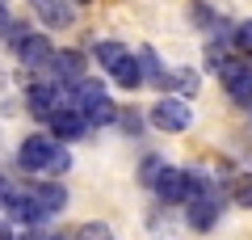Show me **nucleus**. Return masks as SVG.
Masks as SVG:
<instances>
[{
  "label": "nucleus",
  "instance_id": "obj_1",
  "mask_svg": "<svg viewBox=\"0 0 252 240\" xmlns=\"http://www.w3.org/2000/svg\"><path fill=\"white\" fill-rule=\"evenodd\" d=\"M26 106H30L34 118L46 122L55 110L67 106V84H59V80H55V84H30V89H26Z\"/></svg>",
  "mask_w": 252,
  "mask_h": 240
},
{
  "label": "nucleus",
  "instance_id": "obj_2",
  "mask_svg": "<svg viewBox=\"0 0 252 240\" xmlns=\"http://www.w3.org/2000/svg\"><path fill=\"white\" fill-rule=\"evenodd\" d=\"M51 152H55L51 135H30V139L17 143V169L21 173H42L46 160H51Z\"/></svg>",
  "mask_w": 252,
  "mask_h": 240
},
{
  "label": "nucleus",
  "instance_id": "obj_3",
  "mask_svg": "<svg viewBox=\"0 0 252 240\" xmlns=\"http://www.w3.org/2000/svg\"><path fill=\"white\" fill-rule=\"evenodd\" d=\"M152 118L160 131H185L189 122H193V110H189V101H177V97H160L152 106Z\"/></svg>",
  "mask_w": 252,
  "mask_h": 240
},
{
  "label": "nucleus",
  "instance_id": "obj_4",
  "mask_svg": "<svg viewBox=\"0 0 252 240\" xmlns=\"http://www.w3.org/2000/svg\"><path fill=\"white\" fill-rule=\"evenodd\" d=\"M13 51H17L21 68H51V59H55V42L46 34H34V30H30Z\"/></svg>",
  "mask_w": 252,
  "mask_h": 240
},
{
  "label": "nucleus",
  "instance_id": "obj_5",
  "mask_svg": "<svg viewBox=\"0 0 252 240\" xmlns=\"http://www.w3.org/2000/svg\"><path fill=\"white\" fill-rule=\"evenodd\" d=\"M46 126H51L55 143H67V139H80V135H89V122H84V114H76V110H55L51 118H46Z\"/></svg>",
  "mask_w": 252,
  "mask_h": 240
},
{
  "label": "nucleus",
  "instance_id": "obj_6",
  "mask_svg": "<svg viewBox=\"0 0 252 240\" xmlns=\"http://www.w3.org/2000/svg\"><path fill=\"white\" fill-rule=\"evenodd\" d=\"M84 68H89V59H84L80 51H55V59H51L55 80H59V84H67V89H72L76 80H84Z\"/></svg>",
  "mask_w": 252,
  "mask_h": 240
},
{
  "label": "nucleus",
  "instance_id": "obj_7",
  "mask_svg": "<svg viewBox=\"0 0 252 240\" xmlns=\"http://www.w3.org/2000/svg\"><path fill=\"white\" fill-rule=\"evenodd\" d=\"M30 198L38 202V211L51 219V215H59L63 206H67V190L59 186V181H38L34 190H30Z\"/></svg>",
  "mask_w": 252,
  "mask_h": 240
},
{
  "label": "nucleus",
  "instance_id": "obj_8",
  "mask_svg": "<svg viewBox=\"0 0 252 240\" xmlns=\"http://www.w3.org/2000/svg\"><path fill=\"white\" fill-rule=\"evenodd\" d=\"M185 219L193 232H210L219 223V198H193V202H185Z\"/></svg>",
  "mask_w": 252,
  "mask_h": 240
},
{
  "label": "nucleus",
  "instance_id": "obj_9",
  "mask_svg": "<svg viewBox=\"0 0 252 240\" xmlns=\"http://www.w3.org/2000/svg\"><path fill=\"white\" fill-rule=\"evenodd\" d=\"M164 89L172 93L177 101H189L193 93H198V84H202V76L193 68H172V72H164V80H160Z\"/></svg>",
  "mask_w": 252,
  "mask_h": 240
},
{
  "label": "nucleus",
  "instance_id": "obj_10",
  "mask_svg": "<svg viewBox=\"0 0 252 240\" xmlns=\"http://www.w3.org/2000/svg\"><path fill=\"white\" fill-rule=\"evenodd\" d=\"M34 9L42 17V26H51V30H67L76 21V9L67 0H34Z\"/></svg>",
  "mask_w": 252,
  "mask_h": 240
},
{
  "label": "nucleus",
  "instance_id": "obj_11",
  "mask_svg": "<svg viewBox=\"0 0 252 240\" xmlns=\"http://www.w3.org/2000/svg\"><path fill=\"white\" fill-rule=\"evenodd\" d=\"M156 198L160 202H185V173L181 169H164L160 177H156Z\"/></svg>",
  "mask_w": 252,
  "mask_h": 240
},
{
  "label": "nucleus",
  "instance_id": "obj_12",
  "mask_svg": "<svg viewBox=\"0 0 252 240\" xmlns=\"http://www.w3.org/2000/svg\"><path fill=\"white\" fill-rule=\"evenodd\" d=\"M109 76L122 84V89H139L143 84V76H139V63H135V55H126V59H118L114 68H109Z\"/></svg>",
  "mask_w": 252,
  "mask_h": 240
},
{
  "label": "nucleus",
  "instance_id": "obj_13",
  "mask_svg": "<svg viewBox=\"0 0 252 240\" xmlns=\"http://www.w3.org/2000/svg\"><path fill=\"white\" fill-rule=\"evenodd\" d=\"M126 55H130V51H126L122 42H114V38H101V42L93 46V59H97V63H101V68H105V72L114 68L118 59H126Z\"/></svg>",
  "mask_w": 252,
  "mask_h": 240
},
{
  "label": "nucleus",
  "instance_id": "obj_14",
  "mask_svg": "<svg viewBox=\"0 0 252 240\" xmlns=\"http://www.w3.org/2000/svg\"><path fill=\"white\" fill-rule=\"evenodd\" d=\"M135 63H139V76H143V80H164V68H160V55H156L152 46H143V51L135 55Z\"/></svg>",
  "mask_w": 252,
  "mask_h": 240
},
{
  "label": "nucleus",
  "instance_id": "obj_15",
  "mask_svg": "<svg viewBox=\"0 0 252 240\" xmlns=\"http://www.w3.org/2000/svg\"><path fill=\"white\" fill-rule=\"evenodd\" d=\"M72 169V152L63 148V143H55V152H51V160H46V177H63V173Z\"/></svg>",
  "mask_w": 252,
  "mask_h": 240
},
{
  "label": "nucleus",
  "instance_id": "obj_16",
  "mask_svg": "<svg viewBox=\"0 0 252 240\" xmlns=\"http://www.w3.org/2000/svg\"><path fill=\"white\" fill-rule=\"evenodd\" d=\"M164 169H168L164 156H143V164H139V181H143V186H156V177H160Z\"/></svg>",
  "mask_w": 252,
  "mask_h": 240
},
{
  "label": "nucleus",
  "instance_id": "obj_17",
  "mask_svg": "<svg viewBox=\"0 0 252 240\" xmlns=\"http://www.w3.org/2000/svg\"><path fill=\"white\" fill-rule=\"evenodd\" d=\"M231 46L240 55H252V21H240V26L231 30Z\"/></svg>",
  "mask_w": 252,
  "mask_h": 240
},
{
  "label": "nucleus",
  "instance_id": "obj_18",
  "mask_svg": "<svg viewBox=\"0 0 252 240\" xmlns=\"http://www.w3.org/2000/svg\"><path fill=\"white\" fill-rule=\"evenodd\" d=\"M227 68V46L223 42H210L206 46V72H223Z\"/></svg>",
  "mask_w": 252,
  "mask_h": 240
},
{
  "label": "nucleus",
  "instance_id": "obj_19",
  "mask_svg": "<svg viewBox=\"0 0 252 240\" xmlns=\"http://www.w3.org/2000/svg\"><path fill=\"white\" fill-rule=\"evenodd\" d=\"M76 240H114V232H109L105 223H84V228L76 232Z\"/></svg>",
  "mask_w": 252,
  "mask_h": 240
},
{
  "label": "nucleus",
  "instance_id": "obj_20",
  "mask_svg": "<svg viewBox=\"0 0 252 240\" xmlns=\"http://www.w3.org/2000/svg\"><path fill=\"white\" fill-rule=\"evenodd\" d=\"M231 198H235L240 206H252V177H240V181H235V186H231Z\"/></svg>",
  "mask_w": 252,
  "mask_h": 240
},
{
  "label": "nucleus",
  "instance_id": "obj_21",
  "mask_svg": "<svg viewBox=\"0 0 252 240\" xmlns=\"http://www.w3.org/2000/svg\"><path fill=\"white\" fill-rule=\"evenodd\" d=\"M26 34H30V30H26V21H13V17H9V26H4V38H9V42L17 46Z\"/></svg>",
  "mask_w": 252,
  "mask_h": 240
},
{
  "label": "nucleus",
  "instance_id": "obj_22",
  "mask_svg": "<svg viewBox=\"0 0 252 240\" xmlns=\"http://www.w3.org/2000/svg\"><path fill=\"white\" fill-rule=\"evenodd\" d=\"M118 122H122V131H130V135H135V131H143V126H139L143 118H139L135 110H122V114H118Z\"/></svg>",
  "mask_w": 252,
  "mask_h": 240
},
{
  "label": "nucleus",
  "instance_id": "obj_23",
  "mask_svg": "<svg viewBox=\"0 0 252 240\" xmlns=\"http://www.w3.org/2000/svg\"><path fill=\"white\" fill-rule=\"evenodd\" d=\"M0 26H9V9H4V0H0Z\"/></svg>",
  "mask_w": 252,
  "mask_h": 240
},
{
  "label": "nucleus",
  "instance_id": "obj_24",
  "mask_svg": "<svg viewBox=\"0 0 252 240\" xmlns=\"http://www.w3.org/2000/svg\"><path fill=\"white\" fill-rule=\"evenodd\" d=\"M244 76H248V84H252V59H244Z\"/></svg>",
  "mask_w": 252,
  "mask_h": 240
},
{
  "label": "nucleus",
  "instance_id": "obj_25",
  "mask_svg": "<svg viewBox=\"0 0 252 240\" xmlns=\"http://www.w3.org/2000/svg\"><path fill=\"white\" fill-rule=\"evenodd\" d=\"M67 4H84V0H67Z\"/></svg>",
  "mask_w": 252,
  "mask_h": 240
}]
</instances>
